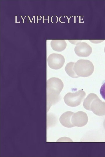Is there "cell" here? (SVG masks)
<instances>
[{"instance_id":"obj_1","label":"cell","mask_w":105,"mask_h":157,"mask_svg":"<svg viewBox=\"0 0 105 157\" xmlns=\"http://www.w3.org/2000/svg\"><path fill=\"white\" fill-rule=\"evenodd\" d=\"M47 87V105L51 104L52 100L56 96V94H59L62 90L64 84L62 80L56 77H52L48 80Z\"/></svg>"},{"instance_id":"obj_2","label":"cell","mask_w":105,"mask_h":157,"mask_svg":"<svg viewBox=\"0 0 105 157\" xmlns=\"http://www.w3.org/2000/svg\"><path fill=\"white\" fill-rule=\"evenodd\" d=\"M74 69L76 74L79 77H85L92 75L94 71V67L90 61L80 59L75 63Z\"/></svg>"},{"instance_id":"obj_3","label":"cell","mask_w":105,"mask_h":157,"mask_svg":"<svg viewBox=\"0 0 105 157\" xmlns=\"http://www.w3.org/2000/svg\"><path fill=\"white\" fill-rule=\"evenodd\" d=\"M47 61L50 68L57 69L62 67L65 63V60L62 54L52 53L48 56Z\"/></svg>"},{"instance_id":"obj_4","label":"cell","mask_w":105,"mask_h":157,"mask_svg":"<svg viewBox=\"0 0 105 157\" xmlns=\"http://www.w3.org/2000/svg\"><path fill=\"white\" fill-rule=\"evenodd\" d=\"M85 94V92L81 90H80L75 93H69L64 96V101L68 106H76L80 104Z\"/></svg>"},{"instance_id":"obj_5","label":"cell","mask_w":105,"mask_h":157,"mask_svg":"<svg viewBox=\"0 0 105 157\" xmlns=\"http://www.w3.org/2000/svg\"><path fill=\"white\" fill-rule=\"evenodd\" d=\"M75 53L78 56L87 57L89 56L92 52V48L85 42H79L76 45L74 48Z\"/></svg>"},{"instance_id":"obj_6","label":"cell","mask_w":105,"mask_h":157,"mask_svg":"<svg viewBox=\"0 0 105 157\" xmlns=\"http://www.w3.org/2000/svg\"><path fill=\"white\" fill-rule=\"evenodd\" d=\"M50 45L54 51L61 52L65 49L67 43L64 40H52L51 41Z\"/></svg>"},{"instance_id":"obj_7","label":"cell","mask_w":105,"mask_h":157,"mask_svg":"<svg viewBox=\"0 0 105 157\" xmlns=\"http://www.w3.org/2000/svg\"><path fill=\"white\" fill-rule=\"evenodd\" d=\"M75 63L72 62L68 63L65 67V69L69 76L73 78H77L79 77L76 74L74 69Z\"/></svg>"},{"instance_id":"obj_8","label":"cell","mask_w":105,"mask_h":157,"mask_svg":"<svg viewBox=\"0 0 105 157\" xmlns=\"http://www.w3.org/2000/svg\"><path fill=\"white\" fill-rule=\"evenodd\" d=\"M100 92L102 97L105 100V80H104L102 83Z\"/></svg>"},{"instance_id":"obj_9","label":"cell","mask_w":105,"mask_h":157,"mask_svg":"<svg viewBox=\"0 0 105 157\" xmlns=\"http://www.w3.org/2000/svg\"><path fill=\"white\" fill-rule=\"evenodd\" d=\"M82 40H68L69 42L72 44L77 45L78 43L81 42Z\"/></svg>"},{"instance_id":"obj_10","label":"cell","mask_w":105,"mask_h":157,"mask_svg":"<svg viewBox=\"0 0 105 157\" xmlns=\"http://www.w3.org/2000/svg\"><path fill=\"white\" fill-rule=\"evenodd\" d=\"M20 16L22 17V19H23V23H24V19H23L22 16Z\"/></svg>"},{"instance_id":"obj_11","label":"cell","mask_w":105,"mask_h":157,"mask_svg":"<svg viewBox=\"0 0 105 157\" xmlns=\"http://www.w3.org/2000/svg\"><path fill=\"white\" fill-rule=\"evenodd\" d=\"M104 52L105 53V47H104Z\"/></svg>"}]
</instances>
